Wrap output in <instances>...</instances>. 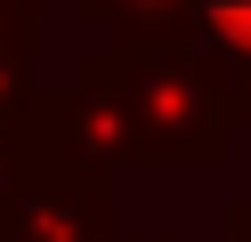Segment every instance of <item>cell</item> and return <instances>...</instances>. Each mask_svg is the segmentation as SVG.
<instances>
[{
    "instance_id": "cell-1",
    "label": "cell",
    "mask_w": 251,
    "mask_h": 242,
    "mask_svg": "<svg viewBox=\"0 0 251 242\" xmlns=\"http://www.w3.org/2000/svg\"><path fill=\"white\" fill-rule=\"evenodd\" d=\"M202 16H211L235 48H251V0H202Z\"/></svg>"
}]
</instances>
